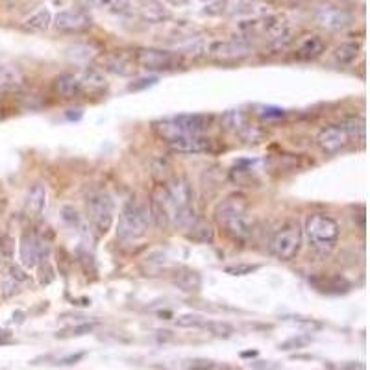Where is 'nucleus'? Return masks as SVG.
<instances>
[{
  "label": "nucleus",
  "instance_id": "1",
  "mask_svg": "<svg viewBox=\"0 0 370 370\" xmlns=\"http://www.w3.org/2000/svg\"><path fill=\"white\" fill-rule=\"evenodd\" d=\"M215 221L233 241H245L254 233V216L248 209L246 198L241 195H231L215 207Z\"/></svg>",
  "mask_w": 370,
  "mask_h": 370
},
{
  "label": "nucleus",
  "instance_id": "2",
  "mask_svg": "<svg viewBox=\"0 0 370 370\" xmlns=\"http://www.w3.org/2000/svg\"><path fill=\"white\" fill-rule=\"evenodd\" d=\"M302 230L306 231L309 246L318 254H330L341 236V228L337 221L326 213H311L306 219Z\"/></svg>",
  "mask_w": 370,
  "mask_h": 370
},
{
  "label": "nucleus",
  "instance_id": "3",
  "mask_svg": "<svg viewBox=\"0 0 370 370\" xmlns=\"http://www.w3.org/2000/svg\"><path fill=\"white\" fill-rule=\"evenodd\" d=\"M149 207L139 200H128L122 207L117 222V236L122 241H137L149 230Z\"/></svg>",
  "mask_w": 370,
  "mask_h": 370
},
{
  "label": "nucleus",
  "instance_id": "4",
  "mask_svg": "<svg viewBox=\"0 0 370 370\" xmlns=\"http://www.w3.org/2000/svg\"><path fill=\"white\" fill-rule=\"evenodd\" d=\"M303 230L296 221L284 222L269 243L270 254L279 261H293L302 250Z\"/></svg>",
  "mask_w": 370,
  "mask_h": 370
},
{
  "label": "nucleus",
  "instance_id": "5",
  "mask_svg": "<svg viewBox=\"0 0 370 370\" xmlns=\"http://www.w3.org/2000/svg\"><path fill=\"white\" fill-rule=\"evenodd\" d=\"M135 67L143 69L149 72H168L174 69L182 67V56L170 50H163V48H152L143 47L137 48L134 52Z\"/></svg>",
  "mask_w": 370,
  "mask_h": 370
},
{
  "label": "nucleus",
  "instance_id": "6",
  "mask_svg": "<svg viewBox=\"0 0 370 370\" xmlns=\"http://www.w3.org/2000/svg\"><path fill=\"white\" fill-rule=\"evenodd\" d=\"M87 219L98 233H108L113 226V200L106 192H95L87 200Z\"/></svg>",
  "mask_w": 370,
  "mask_h": 370
},
{
  "label": "nucleus",
  "instance_id": "7",
  "mask_svg": "<svg viewBox=\"0 0 370 370\" xmlns=\"http://www.w3.org/2000/svg\"><path fill=\"white\" fill-rule=\"evenodd\" d=\"M206 56L221 62H231V59H241L250 56L252 45L245 39H228V41H212L204 47Z\"/></svg>",
  "mask_w": 370,
  "mask_h": 370
},
{
  "label": "nucleus",
  "instance_id": "8",
  "mask_svg": "<svg viewBox=\"0 0 370 370\" xmlns=\"http://www.w3.org/2000/svg\"><path fill=\"white\" fill-rule=\"evenodd\" d=\"M315 21H317L318 26H323V28L332 30V32H339V30H345L354 24V13H352L348 8H342V6L328 4L320 6V8L315 11Z\"/></svg>",
  "mask_w": 370,
  "mask_h": 370
},
{
  "label": "nucleus",
  "instance_id": "9",
  "mask_svg": "<svg viewBox=\"0 0 370 370\" xmlns=\"http://www.w3.org/2000/svg\"><path fill=\"white\" fill-rule=\"evenodd\" d=\"M163 189L167 192V198L174 212L178 209H185V207H192L195 202V191L187 178L183 176H170L167 183H163Z\"/></svg>",
  "mask_w": 370,
  "mask_h": 370
},
{
  "label": "nucleus",
  "instance_id": "10",
  "mask_svg": "<svg viewBox=\"0 0 370 370\" xmlns=\"http://www.w3.org/2000/svg\"><path fill=\"white\" fill-rule=\"evenodd\" d=\"M350 143V135H348L345 122L326 126V128L320 130V134L317 135L318 149L323 150L326 156H333L337 154V152H341V150L345 149V146H348Z\"/></svg>",
  "mask_w": 370,
  "mask_h": 370
},
{
  "label": "nucleus",
  "instance_id": "11",
  "mask_svg": "<svg viewBox=\"0 0 370 370\" xmlns=\"http://www.w3.org/2000/svg\"><path fill=\"white\" fill-rule=\"evenodd\" d=\"M19 258L23 267L35 269L43 261V241L34 230H26L19 241Z\"/></svg>",
  "mask_w": 370,
  "mask_h": 370
},
{
  "label": "nucleus",
  "instance_id": "12",
  "mask_svg": "<svg viewBox=\"0 0 370 370\" xmlns=\"http://www.w3.org/2000/svg\"><path fill=\"white\" fill-rule=\"evenodd\" d=\"M146 207H149L150 221L158 230H167L170 226V221H173V212L170 209H173V206L168 202L167 192H165L163 187L152 192Z\"/></svg>",
  "mask_w": 370,
  "mask_h": 370
},
{
  "label": "nucleus",
  "instance_id": "13",
  "mask_svg": "<svg viewBox=\"0 0 370 370\" xmlns=\"http://www.w3.org/2000/svg\"><path fill=\"white\" fill-rule=\"evenodd\" d=\"M168 146L178 154H213L216 150L215 141L206 135H182L173 143H168Z\"/></svg>",
  "mask_w": 370,
  "mask_h": 370
},
{
  "label": "nucleus",
  "instance_id": "14",
  "mask_svg": "<svg viewBox=\"0 0 370 370\" xmlns=\"http://www.w3.org/2000/svg\"><path fill=\"white\" fill-rule=\"evenodd\" d=\"M91 15L83 10H63L54 17V26L62 32H71V34L86 32L91 28Z\"/></svg>",
  "mask_w": 370,
  "mask_h": 370
},
{
  "label": "nucleus",
  "instance_id": "15",
  "mask_svg": "<svg viewBox=\"0 0 370 370\" xmlns=\"http://www.w3.org/2000/svg\"><path fill=\"white\" fill-rule=\"evenodd\" d=\"M134 54H126L122 50L108 52L100 58V71H108L117 76H132L135 72Z\"/></svg>",
  "mask_w": 370,
  "mask_h": 370
},
{
  "label": "nucleus",
  "instance_id": "16",
  "mask_svg": "<svg viewBox=\"0 0 370 370\" xmlns=\"http://www.w3.org/2000/svg\"><path fill=\"white\" fill-rule=\"evenodd\" d=\"M170 119L185 135H204V132L213 125V115L206 113H180Z\"/></svg>",
  "mask_w": 370,
  "mask_h": 370
},
{
  "label": "nucleus",
  "instance_id": "17",
  "mask_svg": "<svg viewBox=\"0 0 370 370\" xmlns=\"http://www.w3.org/2000/svg\"><path fill=\"white\" fill-rule=\"evenodd\" d=\"M137 11H139L141 19L150 24L167 23L173 17L170 10L159 0H141L139 6H137Z\"/></svg>",
  "mask_w": 370,
  "mask_h": 370
},
{
  "label": "nucleus",
  "instance_id": "18",
  "mask_svg": "<svg viewBox=\"0 0 370 370\" xmlns=\"http://www.w3.org/2000/svg\"><path fill=\"white\" fill-rule=\"evenodd\" d=\"M52 89L56 95L65 98V100H72V98L82 96V83H80V76L71 74V72H63V74L54 78Z\"/></svg>",
  "mask_w": 370,
  "mask_h": 370
},
{
  "label": "nucleus",
  "instance_id": "19",
  "mask_svg": "<svg viewBox=\"0 0 370 370\" xmlns=\"http://www.w3.org/2000/svg\"><path fill=\"white\" fill-rule=\"evenodd\" d=\"M222 128L230 134L241 135V137H246V135L252 134V126L248 125V115H246L243 110H230L226 111L221 119Z\"/></svg>",
  "mask_w": 370,
  "mask_h": 370
},
{
  "label": "nucleus",
  "instance_id": "20",
  "mask_svg": "<svg viewBox=\"0 0 370 370\" xmlns=\"http://www.w3.org/2000/svg\"><path fill=\"white\" fill-rule=\"evenodd\" d=\"M45 206H47V185L41 182L34 183L32 189L28 191V197H26V213L32 219H37L41 216V213L45 212Z\"/></svg>",
  "mask_w": 370,
  "mask_h": 370
},
{
  "label": "nucleus",
  "instance_id": "21",
  "mask_svg": "<svg viewBox=\"0 0 370 370\" xmlns=\"http://www.w3.org/2000/svg\"><path fill=\"white\" fill-rule=\"evenodd\" d=\"M326 50V41L318 35H308L306 39H302L296 48V58L311 62V59L320 58Z\"/></svg>",
  "mask_w": 370,
  "mask_h": 370
},
{
  "label": "nucleus",
  "instance_id": "22",
  "mask_svg": "<svg viewBox=\"0 0 370 370\" xmlns=\"http://www.w3.org/2000/svg\"><path fill=\"white\" fill-rule=\"evenodd\" d=\"M80 83H82V95H96L106 89L108 82L104 72L98 67H89L82 76H80Z\"/></svg>",
  "mask_w": 370,
  "mask_h": 370
},
{
  "label": "nucleus",
  "instance_id": "23",
  "mask_svg": "<svg viewBox=\"0 0 370 370\" xmlns=\"http://www.w3.org/2000/svg\"><path fill=\"white\" fill-rule=\"evenodd\" d=\"M309 282L317 287V291L328 294L347 293L348 287H350V284L345 278H341V276H328V278L326 276H318V278H313Z\"/></svg>",
  "mask_w": 370,
  "mask_h": 370
},
{
  "label": "nucleus",
  "instance_id": "24",
  "mask_svg": "<svg viewBox=\"0 0 370 370\" xmlns=\"http://www.w3.org/2000/svg\"><path fill=\"white\" fill-rule=\"evenodd\" d=\"M187 237L195 243H200V245H209L215 241V230L204 219H195L191 226L187 228Z\"/></svg>",
  "mask_w": 370,
  "mask_h": 370
},
{
  "label": "nucleus",
  "instance_id": "25",
  "mask_svg": "<svg viewBox=\"0 0 370 370\" xmlns=\"http://www.w3.org/2000/svg\"><path fill=\"white\" fill-rule=\"evenodd\" d=\"M359 43H356V41H347V43H341L339 47L333 48L332 58L337 65H350V63L359 56Z\"/></svg>",
  "mask_w": 370,
  "mask_h": 370
},
{
  "label": "nucleus",
  "instance_id": "26",
  "mask_svg": "<svg viewBox=\"0 0 370 370\" xmlns=\"http://www.w3.org/2000/svg\"><path fill=\"white\" fill-rule=\"evenodd\" d=\"M152 130L154 134L158 135L159 139L165 141V143H173L174 139H178L182 135H185L183 132H180V128L173 122V119H161V120H154L152 122Z\"/></svg>",
  "mask_w": 370,
  "mask_h": 370
},
{
  "label": "nucleus",
  "instance_id": "27",
  "mask_svg": "<svg viewBox=\"0 0 370 370\" xmlns=\"http://www.w3.org/2000/svg\"><path fill=\"white\" fill-rule=\"evenodd\" d=\"M95 8L98 10H104L111 15H130L134 11V6H132L130 0H89Z\"/></svg>",
  "mask_w": 370,
  "mask_h": 370
},
{
  "label": "nucleus",
  "instance_id": "28",
  "mask_svg": "<svg viewBox=\"0 0 370 370\" xmlns=\"http://www.w3.org/2000/svg\"><path fill=\"white\" fill-rule=\"evenodd\" d=\"M21 82H23V76H21V72L17 69L6 65V63H0V93L19 87Z\"/></svg>",
  "mask_w": 370,
  "mask_h": 370
},
{
  "label": "nucleus",
  "instance_id": "29",
  "mask_svg": "<svg viewBox=\"0 0 370 370\" xmlns=\"http://www.w3.org/2000/svg\"><path fill=\"white\" fill-rule=\"evenodd\" d=\"M50 24H52V13L47 8H41L24 21V28L32 30V32H45L50 28Z\"/></svg>",
  "mask_w": 370,
  "mask_h": 370
},
{
  "label": "nucleus",
  "instance_id": "30",
  "mask_svg": "<svg viewBox=\"0 0 370 370\" xmlns=\"http://www.w3.org/2000/svg\"><path fill=\"white\" fill-rule=\"evenodd\" d=\"M174 284L178 285L182 291H185V293H192V291H198V289H200L202 278H200V274L195 272V270H183V272H180V274L174 278Z\"/></svg>",
  "mask_w": 370,
  "mask_h": 370
},
{
  "label": "nucleus",
  "instance_id": "31",
  "mask_svg": "<svg viewBox=\"0 0 370 370\" xmlns=\"http://www.w3.org/2000/svg\"><path fill=\"white\" fill-rule=\"evenodd\" d=\"M345 126H347L348 135H350V141H365V119L361 117H352V119L345 120Z\"/></svg>",
  "mask_w": 370,
  "mask_h": 370
},
{
  "label": "nucleus",
  "instance_id": "32",
  "mask_svg": "<svg viewBox=\"0 0 370 370\" xmlns=\"http://www.w3.org/2000/svg\"><path fill=\"white\" fill-rule=\"evenodd\" d=\"M207 318L198 315V313H185L176 318V326L178 328H195V330H202L206 328Z\"/></svg>",
  "mask_w": 370,
  "mask_h": 370
},
{
  "label": "nucleus",
  "instance_id": "33",
  "mask_svg": "<svg viewBox=\"0 0 370 370\" xmlns=\"http://www.w3.org/2000/svg\"><path fill=\"white\" fill-rule=\"evenodd\" d=\"M311 335H306V333H299V335L289 337L287 341L279 342V350L291 352V350H302L308 345H311Z\"/></svg>",
  "mask_w": 370,
  "mask_h": 370
},
{
  "label": "nucleus",
  "instance_id": "34",
  "mask_svg": "<svg viewBox=\"0 0 370 370\" xmlns=\"http://www.w3.org/2000/svg\"><path fill=\"white\" fill-rule=\"evenodd\" d=\"M95 330V324H78V326L65 328L62 332L56 333L58 339H71V337H83L87 333H91Z\"/></svg>",
  "mask_w": 370,
  "mask_h": 370
},
{
  "label": "nucleus",
  "instance_id": "35",
  "mask_svg": "<svg viewBox=\"0 0 370 370\" xmlns=\"http://www.w3.org/2000/svg\"><path fill=\"white\" fill-rule=\"evenodd\" d=\"M224 270H226V274H231V276H246L255 272V270H260V265H248V263L228 265Z\"/></svg>",
  "mask_w": 370,
  "mask_h": 370
},
{
  "label": "nucleus",
  "instance_id": "36",
  "mask_svg": "<svg viewBox=\"0 0 370 370\" xmlns=\"http://www.w3.org/2000/svg\"><path fill=\"white\" fill-rule=\"evenodd\" d=\"M204 330H209L213 335L216 337H230L233 333V328L226 323H212V320H207L206 328Z\"/></svg>",
  "mask_w": 370,
  "mask_h": 370
},
{
  "label": "nucleus",
  "instance_id": "37",
  "mask_svg": "<svg viewBox=\"0 0 370 370\" xmlns=\"http://www.w3.org/2000/svg\"><path fill=\"white\" fill-rule=\"evenodd\" d=\"M189 370H239L233 369V366L221 365V363H215V361H195Z\"/></svg>",
  "mask_w": 370,
  "mask_h": 370
},
{
  "label": "nucleus",
  "instance_id": "38",
  "mask_svg": "<svg viewBox=\"0 0 370 370\" xmlns=\"http://www.w3.org/2000/svg\"><path fill=\"white\" fill-rule=\"evenodd\" d=\"M87 354L86 352H76V354H69V356H62L54 359V365L67 366V365H76L78 361H82Z\"/></svg>",
  "mask_w": 370,
  "mask_h": 370
},
{
  "label": "nucleus",
  "instance_id": "39",
  "mask_svg": "<svg viewBox=\"0 0 370 370\" xmlns=\"http://www.w3.org/2000/svg\"><path fill=\"white\" fill-rule=\"evenodd\" d=\"M252 370H279L282 366L278 365V363H274V361H254V363H250Z\"/></svg>",
  "mask_w": 370,
  "mask_h": 370
},
{
  "label": "nucleus",
  "instance_id": "40",
  "mask_svg": "<svg viewBox=\"0 0 370 370\" xmlns=\"http://www.w3.org/2000/svg\"><path fill=\"white\" fill-rule=\"evenodd\" d=\"M158 82V78L152 76V78H141V80H137V83H132L130 86V91H137V89H143V87H150L154 86V83Z\"/></svg>",
  "mask_w": 370,
  "mask_h": 370
},
{
  "label": "nucleus",
  "instance_id": "41",
  "mask_svg": "<svg viewBox=\"0 0 370 370\" xmlns=\"http://www.w3.org/2000/svg\"><path fill=\"white\" fill-rule=\"evenodd\" d=\"M11 341H13L11 333L8 332V330H2V328H0V347H4V345H10Z\"/></svg>",
  "mask_w": 370,
  "mask_h": 370
},
{
  "label": "nucleus",
  "instance_id": "42",
  "mask_svg": "<svg viewBox=\"0 0 370 370\" xmlns=\"http://www.w3.org/2000/svg\"><path fill=\"white\" fill-rule=\"evenodd\" d=\"M241 356H243V357H255V356H258V352H243Z\"/></svg>",
  "mask_w": 370,
  "mask_h": 370
},
{
  "label": "nucleus",
  "instance_id": "43",
  "mask_svg": "<svg viewBox=\"0 0 370 370\" xmlns=\"http://www.w3.org/2000/svg\"><path fill=\"white\" fill-rule=\"evenodd\" d=\"M252 2H254V0H252Z\"/></svg>",
  "mask_w": 370,
  "mask_h": 370
}]
</instances>
